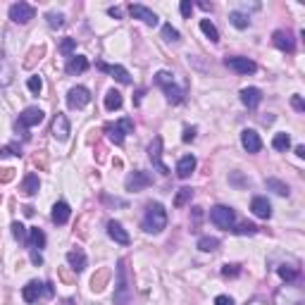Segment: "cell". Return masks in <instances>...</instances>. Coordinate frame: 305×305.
<instances>
[{"mask_svg":"<svg viewBox=\"0 0 305 305\" xmlns=\"http://www.w3.org/2000/svg\"><path fill=\"white\" fill-rule=\"evenodd\" d=\"M164 227H167V210L162 208V203H148L146 217H143V229L148 234H160Z\"/></svg>","mask_w":305,"mask_h":305,"instance_id":"1","label":"cell"},{"mask_svg":"<svg viewBox=\"0 0 305 305\" xmlns=\"http://www.w3.org/2000/svg\"><path fill=\"white\" fill-rule=\"evenodd\" d=\"M131 286L126 277V260H117V286H115V305H129Z\"/></svg>","mask_w":305,"mask_h":305,"instance_id":"2","label":"cell"},{"mask_svg":"<svg viewBox=\"0 0 305 305\" xmlns=\"http://www.w3.org/2000/svg\"><path fill=\"white\" fill-rule=\"evenodd\" d=\"M155 84L162 88L164 95H167V100L174 103V105H177V103H181V100H184V95H186V93H184V88H179L177 84H174L172 74H170V72H164V70L155 74Z\"/></svg>","mask_w":305,"mask_h":305,"instance_id":"3","label":"cell"},{"mask_svg":"<svg viewBox=\"0 0 305 305\" xmlns=\"http://www.w3.org/2000/svg\"><path fill=\"white\" fill-rule=\"evenodd\" d=\"M300 300H303V291L291 282H286V286L274 293V305H300Z\"/></svg>","mask_w":305,"mask_h":305,"instance_id":"4","label":"cell"},{"mask_svg":"<svg viewBox=\"0 0 305 305\" xmlns=\"http://www.w3.org/2000/svg\"><path fill=\"white\" fill-rule=\"evenodd\" d=\"M210 222L215 224V227L219 229H234V222H236V212L231 210V208H227V205H215L210 210Z\"/></svg>","mask_w":305,"mask_h":305,"instance_id":"5","label":"cell"},{"mask_svg":"<svg viewBox=\"0 0 305 305\" xmlns=\"http://www.w3.org/2000/svg\"><path fill=\"white\" fill-rule=\"evenodd\" d=\"M105 131H108V139L115 143V146H122L126 133H133V119H129V117L119 119L117 124H110Z\"/></svg>","mask_w":305,"mask_h":305,"instance_id":"6","label":"cell"},{"mask_svg":"<svg viewBox=\"0 0 305 305\" xmlns=\"http://www.w3.org/2000/svg\"><path fill=\"white\" fill-rule=\"evenodd\" d=\"M148 157L160 174H170V167L162 162V136H155V139H153V143L148 146Z\"/></svg>","mask_w":305,"mask_h":305,"instance_id":"7","label":"cell"},{"mask_svg":"<svg viewBox=\"0 0 305 305\" xmlns=\"http://www.w3.org/2000/svg\"><path fill=\"white\" fill-rule=\"evenodd\" d=\"M36 17V10L29 5V3H15L10 8V19L15 24H29Z\"/></svg>","mask_w":305,"mask_h":305,"instance_id":"8","label":"cell"},{"mask_svg":"<svg viewBox=\"0 0 305 305\" xmlns=\"http://www.w3.org/2000/svg\"><path fill=\"white\" fill-rule=\"evenodd\" d=\"M88 103H91V93H88L86 86H74V88H70V93H67V105H70L72 110L86 108Z\"/></svg>","mask_w":305,"mask_h":305,"instance_id":"9","label":"cell"},{"mask_svg":"<svg viewBox=\"0 0 305 305\" xmlns=\"http://www.w3.org/2000/svg\"><path fill=\"white\" fill-rule=\"evenodd\" d=\"M224 64H227L229 70H234L236 74H253V72L258 70V64L253 62L251 57H239V55L224 57Z\"/></svg>","mask_w":305,"mask_h":305,"instance_id":"10","label":"cell"},{"mask_svg":"<svg viewBox=\"0 0 305 305\" xmlns=\"http://www.w3.org/2000/svg\"><path fill=\"white\" fill-rule=\"evenodd\" d=\"M150 184H153V177H150L148 172H143V170L129 174V177H126V181H124L126 191H133V193H136V191H143V188H148Z\"/></svg>","mask_w":305,"mask_h":305,"instance_id":"11","label":"cell"},{"mask_svg":"<svg viewBox=\"0 0 305 305\" xmlns=\"http://www.w3.org/2000/svg\"><path fill=\"white\" fill-rule=\"evenodd\" d=\"M50 133H53L57 141H67V139H70V119H67V115H62V112L55 115L53 124H50Z\"/></svg>","mask_w":305,"mask_h":305,"instance_id":"12","label":"cell"},{"mask_svg":"<svg viewBox=\"0 0 305 305\" xmlns=\"http://www.w3.org/2000/svg\"><path fill=\"white\" fill-rule=\"evenodd\" d=\"M129 15H131L133 19H141V22L148 24V26H157V22H160V17H157L153 10L146 8V5H129Z\"/></svg>","mask_w":305,"mask_h":305,"instance_id":"13","label":"cell"},{"mask_svg":"<svg viewBox=\"0 0 305 305\" xmlns=\"http://www.w3.org/2000/svg\"><path fill=\"white\" fill-rule=\"evenodd\" d=\"M43 117H46V112L41 108H26L19 115V119H17V124L19 126H24V129H29V126H36V124H41L43 122Z\"/></svg>","mask_w":305,"mask_h":305,"instance_id":"14","label":"cell"},{"mask_svg":"<svg viewBox=\"0 0 305 305\" xmlns=\"http://www.w3.org/2000/svg\"><path fill=\"white\" fill-rule=\"evenodd\" d=\"M241 146L248 153H260L262 150V141H260V133L255 129H243L241 131Z\"/></svg>","mask_w":305,"mask_h":305,"instance_id":"15","label":"cell"},{"mask_svg":"<svg viewBox=\"0 0 305 305\" xmlns=\"http://www.w3.org/2000/svg\"><path fill=\"white\" fill-rule=\"evenodd\" d=\"M41 296H46V284L43 282H36V279H33V282H29L22 289V298L26 303H36Z\"/></svg>","mask_w":305,"mask_h":305,"instance_id":"16","label":"cell"},{"mask_svg":"<svg viewBox=\"0 0 305 305\" xmlns=\"http://www.w3.org/2000/svg\"><path fill=\"white\" fill-rule=\"evenodd\" d=\"M272 41H274V46L279 48V50H284V53H293V48H296V41H293L291 31H284V29L274 31Z\"/></svg>","mask_w":305,"mask_h":305,"instance_id":"17","label":"cell"},{"mask_svg":"<svg viewBox=\"0 0 305 305\" xmlns=\"http://www.w3.org/2000/svg\"><path fill=\"white\" fill-rule=\"evenodd\" d=\"M98 70L112 74V77L117 79L119 84H131V74H129V72H126L122 64H105V62H98Z\"/></svg>","mask_w":305,"mask_h":305,"instance_id":"18","label":"cell"},{"mask_svg":"<svg viewBox=\"0 0 305 305\" xmlns=\"http://www.w3.org/2000/svg\"><path fill=\"white\" fill-rule=\"evenodd\" d=\"M241 103L248 110H255L260 103H262V91H260V88H255V86L243 88V91H241Z\"/></svg>","mask_w":305,"mask_h":305,"instance_id":"19","label":"cell"},{"mask_svg":"<svg viewBox=\"0 0 305 305\" xmlns=\"http://www.w3.org/2000/svg\"><path fill=\"white\" fill-rule=\"evenodd\" d=\"M108 234H110V239L112 241H117L119 246H129V234H126V229L119 224V222H115V219H110L108 222Z\"/></svg>","mask_w":305,"mask_h":305,"instance_id":"20","label":"cell"},{"mask_svg":"<svg viewBox=\"0 0 305 305\" xmlns=\"http://www.w3.org/2000/svg\"><path fill=\"white\" fill-rule=\"evenodd\" d=\"M251 210H253V215L260 217V219H269V217H272V203H269L267 198H262V196L253 198Z\"/></svg>","mask_w":305,"mask_h":305,"instance_id":"21","label":"cell"},{"mask_svg":"<svg viewBox=\"0 0 305 305\" xmlns=\"http://www.w3.org/2000/svg\"><path fill=\"white\" fill-rule=\"evenodd\" d=\"M70 215H72V210H70V205L64 203V200H60V203H55L53 205V215H50V219H53L55 224H67L70 222Z\"/></svg>","mask_w":305,"mask_h":305,"instance_id":"22","label":"cell"},{"mask_svg":"<svg viewBox=\"0 0 305 305\" xmlns=\"http://www.w3.org/2000/svg\"><path fill=\"white\" fill-rule=\"evenodd\" d=\"M193 170H196V157L193 155H184L177 162V177L179 179H188L191 174H193Z\"/></svg>","mask_w":305,"mask_h":305,"instance_id":"23","label":"cell"},{"mask_svg":"<svg viewBox=\"0 0 305 305\" xmlns=\"http://www.w3.org/2000/svg\"><path fill=\"white\" fill-rule=\"evenodd\" d=\"M67 262L74 272H84L86 269V253L81 251V248H74V251L67 253Z\"/></svg>","mask_w":305,"mask_h":305,"instance_id":"24","label":"cell"},{"mask_svg":"<svg viewBox=\"0 0 305 305\" xmlns=\"http://www.w3.org/2000/svg\"><path fill=\"white\" fill-rule=\"evenodd\" d=\"M88 70V60L84 55H72L70 62H67V72L70 74H81V72Z\"/></svg>","mask_w":305,"mask_h":305,"instance_id":"25","label":"cell"},{"mask_svg":"<svg viewBox=\"0 0 305 305\" xmlns=\"http://www.w3.org/2000/svg\"><path fill=\"white\" fill-rule=\"evenodd\" d=\"M10 81H12V64L8 62L5 53L0 50V86H8Z\"/></svg>","mask_w":305,"mask_h":305,"instance_id":"26","label":"cell"},{"mask_svg":"<svg viewBox=\"0 0 305 305\" xmlns=\"http://www.w3.org/2000/svg\"><path fill=\"white\" fill-rule=\"evenodd\" d=\"M41 188V179L36 177V174H26L22 181V191L26 193V196H36Z\"/></svg>","mask_w":305,"mask_h":305,"instance_id":"27","label":"cell"},{"mask_svg":"<svg viewBox=\"0 0 305 305\" xmlns=\"http://www.w3.org/2000/svg\"><path fill=\"white\" fill-rule=\"evenodd\" d=\"M29 248L31 251H41L43 246H46V234H43V229H31L29 231Z\"/></svg>","mask_w":305,"mask_h":305,"instance_id":"28","label":"cell"},{"mask_svg":"<svg viewBox=\"0 0 305 305\" xmlns=\"http://www.w3.org/2000/svg\"><path fill=\"white\" fill-rule=\"evenodd\" d=\"M272 146H274V150H279V153H286V150L291 148V136H289V133H286V131H282V133H274Z\"/></svg>","mask_w":305,"mask_h":305,"instance_id":"29","label":"cell"},{"mask_svg":"<svg viewBox=\"0 0 305 305\" xmlns=\"http://www.w3.org/2000/svg\"><path fill=\"white\" fill-rule=\"evenodd\" d=\"M122 93H119V91H115V88H112V91H108V95H105V108L110 110V112H112V110H119L122 108Z\"/></svg>","mask_w":305,"mask_h":305,"instance_id":"30","label":"cell"},{"mask_svg":"<svg viewBox=\"0 0 305 305\" xmlns=\"http://www.w3.org/2000/svg\"><path fill=\"white\" fill-rule=\"evenodd\" d=\"M229 22L234 24L236 29H248V24H251V17L246 15V12H239V10H234V12L229 15Z\"/></svg>","mask_w":305,"mask_h":305,"instance_id":"31","label":"cell"},{"mask_svg":"<svg viewBox=\"0 0 305 305\" xmlns=\"http://www.w3.org/2000/svg\"><path fill=\"white\" fill-rule=\"evenodd\" d=\"M277 274L282 277L284 282H296V279H298V267H293V265H279V267H277Z\"/></svg>","mask_w":305,"mask_h":305,"instance_id":"32","label":"cell"},{"mask_svg":"<svg viewBox=\"0 0 305 305\" xmlns=\"http://www.w3.org/2000/svg\"><path fill=\"white\" fill-rule=\"evenodd\" d=\"M265 186L269 188V191H274L277 196H289V186L284 184V181H279V179H274V177H269V179L265 181Z\"/></svg>","mask_w":305,"mask_h":305,"instance_id":"33","label":"cell"},{"mask_svg":"<svg viewBox=\"0 0 305 305\" xmlns=\"http://www.w3.org/2000/svg\"><path fill=\"white\" fill-rule=\"evenodd\" d=\"M200 31L208 36V39L212 41V43H217L219 41V31H217V26L210 22V19H200Z\"/></svg>","mask_w":305,"mask_h":305,"instance_id":"34","label":"cell"},{"mask_svg":"<svg viewBox=\"0 0 305 305\" xmlns=\"http://www.w3.org/2000/svg\"><path fill=\"white\" fill-rule=\"evenodd\" d=\"M198 248L203 253H212L219 248V239H215V236H203V239H198Z\"/></svg>","mask_w":305,"mask_h":305,"instance_id":"35","label":"cell"},{"mask_svg":"<svg viewBox=\"0 0 305 305\" xmlns=\"http://www.w3.org/2000/svg\"><path fill=\"white\" fill-rule=\"evenodd\" d=\"M12 236H15L19 243L29 241V231H26V227H24L22 222H12Z\"/></svg>","mask_w":305,"mask_h":305,"instance_id":"36","label":"cell"},{"mask_svg":"<svg viewBox=\"0 0 305 305\" xmlns=\"http://www.w3.org/2000/svg\"><path fill=\"white\" fill-rule=\"evenodd\" d=\"M162 39L170 41V43H179V41H181V33L174 29L172 24H164V26H162Z\"/></svg>","mask_w":305,"mask_h":305,"instance_id":"37","label":"cell"},{"mask_svg":"<svg viewBox=\"0 0 305 305\" xmlns=\"http://www.w3.org/2000/svg\"><path fill=\"white\" fill-rule=\"evenodd\" d=\"M191 198H193V191H191V188H179V193L174 198V205H177V208H184L186 203H191Z\"/></svg>","mask_w":305,"mask_h":305,"instance_id":"38","label":"cell"},{"mask_svg":"<svg viewBox=\"0 0 305 305\" xmlns=\"http://www.w3.org/2000/svg\"><path fill=\"white\" fill-rule=\"evenodd\" d=\"M46 19H48V26H50V29H60V26L64 24V15H62V12H48Z\"/></svg>","mask_w":305,"mask_h":305,"instance_id":"39","label":"cell"},{"mask_svg":"<svg viewBox=\"0 0 305 305\" xmlns=\"http://www.w3.org/2000/svg\"><path fill=\"white\" fill-rule=\"evenodd\" d=\"M231 231H234V234H241V236H253V234H258V227H255V224H251V222H241V224H239V227L236 229H231Z\"/></svg>","mask_w":305,"mask_h":305,"instance_id":"40","label":"cell"},{"mask_svg":"<svg viewBox=\"0 0 305 305\" xmlns=\"http://www.w3.org/2000/svg\"><path fill=\"white\" fill-rule=\"evenodd\" d=\"M10 155H22V146L19 143H10L0 148V157H10Z\"/></svg>","mask_w":305,"mask_h":305,"instance_id":"41","label":"cell"},{"mask_svg":"<svg viewBox=\"0 0 305 305\" xmlns=\"http://www.w3.org/2000/svg\"><path fill=\"white\" fill-rule=\"evenodd\" d=\"M74 48H77V41H74V39H64L62 43H60V53L67 55V57H72V53H74Z\"/></svg>","mask_w":305,"mask_h":305,"instance_id":"42","label":"cell"},{"mask_svg":"<svg viewBox=\"0 0 305 305\" xmlns=\"http://www.w3.org/2000/svg\"><path fill=\"white\" fill-rule=\"evenodd\" d=\"M26 86H29V91H31V93L39 95L41 91H43V81H41V77H29Z\"/></svg>","mask_w":305,"mask_h":305,"instance_id":"43","label":"cell"},{"mask_svg":"<svg viewBox=\"0 0 305 305\" xmlns=\"http://www.w3.org/2000/svg\"><path fill=\"white\" fill-rule=\"evenodd\" d=\"M105 277H108V272H105V269H103L100 272V277H98V279H91V289L93 291H103V284H105Z\"/></svg>","mask_w":305,"mask_h":305,"instance_id":"44","label":"cell"},{"mask_svg":"<svg viewBox=\"0 0 305 305\" xmlns=\"http://www.w3.org/2000/svg\"><path fill=\"white\" fill-rule=\"evenodd\" d=\"M222 274H224V277H239V274H241V267L239 265H224L222 267Z\"/></svg>","mask_w":305,"mask_h":305,"instance_id":"45","label":"cell"},{"mask_svg":"<svg viewBox=\"0 0 305 305\" xmlns=\"http://www.w3.org/2000/svg\"><path fill=\"white\" fill-rule=\"evenodd\" d=\"M179 10H181V15L188 19V17H191V12H193V3H191V0H184V3L179 5Z\"/></svg>","mask_w":305,"mask_h":305,"instance_id":"46","label":"cell"},{"mask_svg":"<svg viewBox=\"0 0 305 305\" xmlns=\"http://www.w3.org/2000/svg\"><path fill=\"white\" fill-rule=\"evenodd\" d=\"M181 139H184V143H191V141H193V139H196V126H186Z\"/></svg>","mask_w":305,"mask_h":305,"instance_id":"47","label":"cell"},{"mask_svg":"<svg viewBox=\"0 0 305 305\" xmlns=\"http://www.w3.org/2000/svg\"><path fill=\"white\" fill-rule=\"evenodd\" d=\"M291 105H293L298 112H303V110H305V103H303V98H300V95H293V98H291Z\"/></svg>","mask_w":305,"mask_h":305,"instance_id":"48","label":"cell"},{"mask_svg":"<svg viewBox=\"0 0 305 305\" xmlns=\"http://www.w3.org/2000/svg\"><path fill=\"white\" fill-rule=\"evenodd\" d=\"M215 305H236L231 296H217L215 298Z\"/></svg>","mask_w":305,"mask_h":305,"instance_id":"49","label":"cell"},{"mask_svg":"<svg viewBox=\"0 0 305 305\" xmlns=\"http://www.w3.org/2000/svg\"><path fill=\"white\" fill-rule=\"evenodd\" d=\"M31 262L33 265H43V255L39 251H31Z\"/></svg>","mask_w":305,"mask_h":305,"instance_id":"50","label":"cell"},{"mask_svg":"<svg viewBox=\"0 0 305 305\" xmlns=\"http://www.w3.org/2000/svg\"><path fill=\"white\" fill-rule=\"evenodd\" d=\"M108 15H110V17H117V19H122V15H124V12H122V8H110V10H108Z\"/></svg>","mask_w":305,"mask_h":305,"instance_id":"51","label":"cell"},{"mask_svg":"<svg viewBox=\"0 0 305 305\" xmlns=\"http://www.w3.org/2000/svg\"><path fill=\"white\" fill-rule=\"evenodd\" d=\"M246 305H267V300L265 298H253V300H248Z\"/></svg>","mask_w":305,"mask_h":305,"instance_id":"52","label":"cell"},{"mask_svg":"<svg viewBox=\"0 0 305 305\" xmlns=\"http://www.w3.org/2000/svg\"><path fill=\"white\" fill-rule=\"evenodd\" d=\"M53 293H55V289H53V284H50V282H46V296L50 298V296H53Z\"/></svg>","mask_w":305,"mask_h":305,"instance_id":"53","label":"cell"},{"mask_svg":"<svg viewBox=\"0 0 305 305\" xmlns=\"http://www.w3.org/2000/svg\"><path fill=\"white\" fill-rule=\"evenodd\" d=\"M296 155L298 157H305V146H296Z\"/></svg>","mask_w":305,"mask_h":305,"instance_id":"54","label":"cell"},{"mask_svg":"<svg viewBox=\"0 0 305 305\" xmlns=\"http://www.w3.org/2000/svg\"><path fill=\"white\" fill-rule=\"evenodd\" d=\"M24 215H26V217H31V215H33V208H31V205H26V208H24Z\"/></svg>","mask_w":305,"mask_h":305,"instance_id":"55","label":"cell"},{"mask_svg":"<svg viewBox=\"0 0 305 305\" xmlns=\"http://www.w3.org/2000/svg\"><path fill=\"white\" fill-rule=\"evenodd\" d=\"M198 8H203V10H212V3H198Z\"/></svg>","mask_w":305,"mask_h":305,"instance_id":"56","label":"cell"},{"mask_svg":"<svg viewBox=\"0 0 305 305\" xmlns=\"http://www.w3.org/2000/svg\"><path fill=\"white\" fill-rule=\"evenodd\" d=\"M272 122H274L272 115H267V117H262V124H272Z\"/></svg>","mask_w":305,"mask_h":305,"instance_id":"57","label":"cell"},{"mask_svg":"<svg viewBox=\"0 0 305 305\" xmlns=\"http://www.w3.org/2000/svg\"><path fill=\"white\" fill-rule=\"evenodd\" d=\"M62 305H74V298H64Z\"/></svg>","mask_w":305,"mask_h":305,"instance_id":"58","label":"cell"}]
</instances>
